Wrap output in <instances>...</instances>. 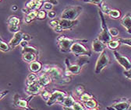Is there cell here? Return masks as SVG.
<instances>
[{"mask_svg": "<svg viewBox=\"0 0 131 110\" xmlns=\"http://www.w3.org/2000/svg\"><path fill=\"white\" fill-rule=\"evenodd\" d=\"M42 73L48 74L52 78V81L57 84L64 85L71 82V77L67 76L60 67L54 65H44Z\"/></svg>", "mask_w": 131, "mask_h": 110, "instance_id": "cell-1", "label": "cell"}, {"mask_svg": "<svg viewBox=\"0 0 131 110\" xmlns=\"http://www.w3.org/2000/svg\"><path fill=\"white\" fill-rule=\"evenodd\" d=\"M88 40H80L67 37L65 35H59L56 39V43L58 48L62 53H70L71 48L76 43H87Z\"/></svg>", "mask_w": 131, "mask_h": 110, "instance_id": "cell-2", "label": "cell"}, {"mask_svg": "<svg viewBox=\"0 0 131 110\" xmlns=\"http://www.w3.org/2000/svg\"><path fill=\"white\" fill-rule=\"evenodd\" d=\"M98 14H99V17L101 18V30L102 31L99 34V35H98L97 39L101 40L102 42H103L104 43L107 44L108 42H110L112 40V37L109 34V31H108L109 28H108L104 12L101 9H99L98 10Z\"/></svg>", "mask_w": 131, "mask_h": 110, "instance_id": "cell-3", "label": "cell"}, {"mask_svg": "<svg viewBox=\"0 0 131 110\" xmlns=\"http://www.w3.org/2000/svg\"><path fill=\"white\" fill-rule=\"evenodd\" d=\"M82 10H83V8L80 6L67 7L62 11L60 18L70 20H76L82 12Z\"/></svg>", "mask_w": 131, "mask_h": 110, "instance_id": "cell-4", "label": "cell"}, {"mask_svg": "<svg viewBox=\"0 0 131 110\" xmlns=\"http://www.w3.org/2000/svg\"><path fill=\"white\" fill-rule=\"evenodd\" d=\"M110 63V58L109 56L108 55V53L106 52V51H104L103 52H102L98 57L96 64L94 66V73L98 74H100Z\"/></svg>", "mask_w": 131, "mask_h": 110, "instance_id": "cell-5", "label": "cell"}, {"mask_svg": "<svg viewBox=\"0 0 131 110\" xmlns=\"http://www.w3.org/2000/svg\"><path fill=\"white\" fill-rule=\"evenodd\" d=\"M67 92H66L64 91H61V90H54L52 92V96L50 97V99H48V101L46 102V105L48 106H51L56 103H59L60 105H62V103L64 102V100L66 99V98L68 96Z\"/></svg>", "mask_w": 131, "mask_h": 110, "instance_id": "cell-6", "label": "cell"}, {"mask_svg": "<svg viewBox=\"0 0 131 110\" xmlns=\"http://www.w3.org/2000/svg\"><path fill=\"white\" fill-rule=\"evenodd\" d=\"M35 97V96H29L27 99H24L19 95L16 94L13 97V105L15 107L24 109V110H37V109L31 108L28 104L29 102Z\"/></svg>", "mask_w": 131, "mask_h": 110, "instance_id": "cell-7", "label": "cell"}, {"mask_svg": "<svg viewBox=\"0 0 131 110\" xmlns=\"http://www.w3.org/2000/svg\"><path fill=\"white\" fill-rule=\"evenodd\" d=\"M70 53H72L77 57H82V56H86L88 57H91V51L82 43H74L71 48Z\"/></svg>", "mask_w": 131, "mask_h": 110, "instance_id": "cell-8", "label": "cell"}, {"mask_svg": "<svg viewBox=\"0 0 131 110\" xmlns=\"http://www.w3.org/2000/svg\"><path fill=\"white\" fill-rule=\"evenodd\" d=\"M65 65H66V69L65 73L67 76L70 75H77L81 72L82 68L84 66L80 65L77 61L74 64H71L69 58L65 59Z\"/></svg>", "mask_w": 131, "mask_h": 110, "instance_id": "cell-9", "label": "cell"}, {"mask_svg": "<svg viewBox=\"0 0 131 110\" xmlns=\"http://www.w3.org/2000/svg\"><path fill=\"white\" fill-rule=\"evenodd\" d=\"M79 23V21L77 20H67V19H61L59 25L54 28V31L56 33H61L64 30H68L73 29L74 26H76Z\"/></svg>", "mask_w": 131, "mask_h": 110, "instance_id": "cell-10", "label": "cell"}, {"mask_svg": "<svg viewBox=\"0 0 131 110\" xmlns=\"http://www.w3.org/2000/svg\"><path fill=\"white\" fill-rule=\"evenodd\" d=\"M113 55L116 60L118 64L124 68V71H128L131 69V60L126 56L121 54L117 51H113Z\"/></svg>", "mask_w": 131, "mask_h": 110, "instance_id": "cell-11", "label": "cell"}, {"mask_svg": "<svg viewBox=\"0 0 131 110\" xmlns=\"http://www.w3.org/2000/svg\"><path fill=\"white\" fill-rule=\"evenodd\" d=\"M44 88V87H42L38 82H36L35 84H33L30 86L26 87L25 91L28 94L29 96H39L40 93L41 91V90Z\"/></svg>", "mask_w": 131, "mask_h": 110, "instance_id": "cell-12", "label": "cell"}, {"mask_svg": "<svg viewBox=\"0 0 131 110\" xmlns=\"http://www.w3.org/2000/svg\"><path fill=\"white\" fill-rule=\"evenodd\" d=\"M24 40V33L22 31H19V32L14 34L13 38L9 40V44L12 49H14L17 46L20 45V43Z\"/></svg>", "mask_w": 131, "mask_h": 110, "instance_id": "cell-13", "label": "cell"}, {"mask_svg": "<svg viewBox=\"0 0 131 110\" xmlns=\"http://www.w3.org/2000/svg\"><path fill=\"white\" fill-rule=\"evenodd\" d=\"M91 46H92V50L94 53L101 54L102 52L105 51V49L107 48V44L104 43L103 42H102L101 40H99L97 38L92 41Z\"/></svg>", "mask_w": 131, "mask_h": 110, "instance_id": "cell-14", "label": "cell"}, {"mask_svg": "<svg viewBox=\"0 0 131 110\" xmlns=\"http://www.w3.org/2000/svg\"><path fill=\"white\" fill-rule=\"evenodd\" d=\"M120 24L126 29V32L131 34V14L126 13L120 20Z\"/></svg>", "mask_w": 131, "mask_h": 110, "instance_id": "cell-15", "label": "cell"}, {"mask_svg": "<svg viewBox=\"0 0 131 110\" xmlns=\"http://www.w3.org/2000/svg\"><path fill=\"white\" fill-rule=\"evenodd\" d=\"M43 66H44V65L40 60H36L35 61L31 62L30 64H29V70H30V71L31 73L38 74V73H39L40 71H42Z\"/></svg>", "mask_w": 131, "mask_h": 110, "instance_id": "cell-16", "label": "cell"}, {"mask_svg": "<svg viewBox=\"0 0 131 110\" xmlns=\"http://www.w3.org/2000/svg\"><path fill=\"white\" fill-rule=\"evenodd\" d=\"M129 105H130V102L127 99H122L119 102L112 105V106L114 108H116V110H129Z\"/></svg>", "mask_w": 131, "mask_h": 110, "instance_id": "cell-17", "label": "cell"}, {"mask_svg": "<svg viewBox=\"0 0 131 110\" xmlns=\"http://www.w3.org/2000/svg\"><path fill=\"white\" fill-rule=\"evenodd\" d=\"M52 78L50 77V75H48V74L42 73L41 75L38 76V82L44 88L48 86V85H50L52 82Z\"/></svg>", "mask_w": 131, "mask_h": 110, "instance_id": "cell-18", "label": "cell"}, {"mask_svg": "<svg viewBox=\"0 0 131 110\" xmlns=\"http://www.w3.org/2000/svg\"><path fill=\"white\" fill-rule=\"evenodd\" d=\"M43 6V3L39 2L38 0H30L27 2L26 4V8L30 9V10H35L38 11Z\"/></svg>", "mask_w": 131, "mask_h": 110, "instance_id": "cell-19", "label": "cell"}, {"mask_svg": "<svg viewBox=\"0 0 131 110\" xmlns=\"http://www.w3.org/2000/svg\"><path fill=\"white\" fill-rule=\"evenodd\" d=\"M38 56L36 55L34 53H31V52H25V53H22V59L24 61L29 63L30 64L31 62L35 61L36 60H38Z\"/></svg>", "mask_w": 131, "mask_h": 110, "instance_id": "cell-20", "label": "cell"}, {"mask_svg": "<svg viewBox=\"0 0 131 110\" xmlns=\"http://www.w3.org/2000/svg\"><path fill=\"white\" fill-rule=\"evenodd\" d=\"M38 11H35V10H30L28 13L24 14V22L27 24H29L30 23L33 22L35 19H37L38 17Z\"/></svg>", "mask_w": 131, "mask_h": 110, "instance_id": "cell-21", "label": "cell"}, {"mask_svg": "<svg viewBox=\"0 0 131 110\" xmlns=\"http://www.w3.org/2000/svg\"><path fill=\"white\" fill-rule=\"evenodd\" d=\"M38 76L36 74H35V73H31L30 72L27 75V77L26 78L25 85H26V87L30 86V85H31L33 84L38 82Z\"/></svg>", "mask_w": 131, "mask_h": 110, "instance_id": "cell-22", "label": "cell"}, {"mask_svg": "<svg viewBox=\"0 0 131 110\" xmlns=\"http://www.w3.org/2000/svg\"><path fill=\"white\" fill-rule=\"evenodd\" d=\"M76 100L73 98V96L71 95V94H68L67 97L66 98V99L64 100V102L62 103V107H73V105H74Z\"/></svg>", "mask_w": 131, "mask_h": 110, "instance_id": "cell-23", "label": "cell"}, {"mask_svg": "<svg viewBox=\"0 0 131 110\" xmlns=\"http://www.w3.org/2000/svg\"><path fill=\"white\" fill-rule=\"evenodd\" d=\"M6 23L8 26H18L20 25V20L18 17H16V15H11V17H9L7 19Z\"/></svg>", "mask_w": 131, "mask_h": 110, "instance_id": "cell-24", "label": "cell"}, {"mask_svg": "<svg viewBox=\"0 0 131 110\" xmlns=\"http://www.w3.org/2000/svg\"><path fill=\"white\" fill-rule=\"evenodd\" d=\"M120 42L118 40H112L110 42L107 43V48L112 50V51H116L120 45Z\"/></svg>", "mask_w": 131, "mask_h": 110, "instance_id": "cell-25", "label": "cell"}, {"mask_svg": "<svg viewBox=\"0 0 131 110\" xmlns=\"http://www.w3.org/2000/svg\"><path fill=\"white\" fill-rule=\"evenodd\" d=\"M25 52H31V53H34L36 55H38L39 57V51L38 49L36 48V46H30V45H28L27 46H26V48H23L22 49V53H25Z\"/></svg>", "mask_w": 131, "mask_h": 110, "instance_id": "cell-26", "label": "cell"}, {"mask_svg": "<svg viewBox=\"0 0 131 110\" xmlns=\"http://www.w3.org/2000/svg\"><path fill=\"white\" fill-rule=\"evenodd\" d=\"M84 105L88 109H92V108H95L98 107V103L94 98H93L91 100H89L88 102L84 103Z\"/></svg>", "mask_w": 131, "mask_h": 110, "instance_id": "cell-27", "label": "cell"}, {"mask_svg": "<svg viewBox=\"0 0 131 110\" xmlns=\"http://www.w3.org/2000/svg\"><path fill=\"white\" fill-rule=\"evenodd\" d=\"M108 15L110 18H112V19L116 20V19H119V18L121 17V12L119 9H111V10L109 11Z\"/></svg>", "mask_w": 131, "mask_h": 110, "instance_id": "cell-28", "label": "cell"}, {"mask_svg": "<svg viewBox=\"0 0 131 110\" xmlns=\"http://www.w3.org/2000/svg\"><path fill=\"white\" fill-rule=\"evenodd\" d=\"M93 98H94V96L92 95V94H91L90 92H86L85 91L83 95H81L79 97V99H80V102L85 103V102H88L89 100H91Z\"/></svg>", "mask_w": 131, "mask_h": 110, "instance_id": "cell-29", "label": "cell"}, {"mask_svg": "<svg viewBox=\"0 0 131 110\" xmlns=\"http://www.w3.org/2000/svg\"><path fill=\"white\" fill-rule=\"evenodd\" d=\"M41 98H42V99L44 100V101H45L46 102L48 101V99H50V97H51V96H52V92H50L49 91H48L45 88H44L42 90H41V93H40V95H39Z\"/></svg>", "mask_w": 131, "mask_h": 110, "instance_id": "cell-30", "label": "cell"}, {"mask_svg": "<svg viewBox=\"0 0 131 110\" xmlns=\"http://www.w3.org/2000/svg\"><path fill=\"white\" fill-rule=\"evenodd\" d=\"M0 50L3 52H9L12 50L9 43H6L3 39L0 40Z\"/></svg>", "mask_w": 131, "mask_h": 110, "instance_id": "cell-31", "label": "cell"}, {"mask_svg": "<svg viewBox=\"0 0 131 110\" xmlns=\"http://www.w3.org/2000/svg\"><path fill=\"white\" fill-rule=\"evenodd\" d=\"M84 92H85V88L84 85H77L75 88L74 93H75V95L78 97H80L81 95H83Z\"/></svg>", "mask_w": 131, "mask_h": 110, "instance_id": "cell-32", "label": "cell"}, {"mask_svg": "<svg viewBox=\"0 0 131 110\" xmlns=\"http://www.w3.org/2000/svg\"><path fill=\"white\" fill-rule=\"evenodd\" d=\"M81 1L87 3H92V4L97 5L100 9L104 4V0H81Z\"/></svg>", "mask_w": 131, "mask_h": 110, "instance_id": "cell-33", "label": "cell"}, {"mask_svg": "<svg viewBox=\"0 0 131 110\" xmlns=\"http://www.w3.org/2000/svg\"><path fill=\"white\" fill-rule=\"evenodd\" d=\"M73 108L74 110H88L84 105L83 102H75L74 105H73Z\"/></svg>", "mask_w": 131, "mask_h": 110, "instance_id": "cell-34", "label": "cell"}, {"mask_svg": "<svg viewBox=\"0 0 131 110\" xmlns=\"http://www.w3.org/2000/svg\"><path fill=\"white\" fill-rule=\"evenodd\" d=\"M116 40H118L121 44H124V45H126L128 46H130L131 48V38H117Z\"/></svg>", "mask_w": 131, "mask_h": 110, "instance_id": "cell-35", "label": "cell"}, {"mask_svg": "<svg viewBox=\"0 0 131 110\" xmlns=\"http://www.w3.org/2000/svg\"><path fill=\"white\" fill-rule=\"evenodd\" d=\"M108 31H109L110 35L112 37H118V36L119 34V29L117 28H114V27L109 28L108 29Z\"/></svg>", "mask_w": 131, "mask_h": 110, "instance_id": "cell-36", "label": "cell"}, {"mask_svg": "<svg viewBox=\"0 0 131 110\" xmlns=\"http://www.w3.org/2000/svg\"><path fill=\"white\" fill-rule=\"evenodd\" d=\"M8 29L10 33H13V34H16L20 31V25L18 26H8Z\"/></svg>", "mask_w": 131, "mask_h": 110, "instance_id": "cell-37", "label": "cell"}, {"mask_svg": "<svg viewBox=\"0 0 131 110\" xmlns=\"http://www.w3.org/2000/svg\"><path fill=\"white\" fill-rule=\"evenodd\" d=\"M46 17H47V12H45V10H41V9L38 10L37 19H38V20H45Z\"/></svg>", "mask_w": 131, "mask_h": 110, "instance_id": "cell-38", "label": "cell"}, {"mask_svg": "<svg viewBox=\"0 0 131 110\" xmlns=\"http://www.w3.org/2000/svg\"><path fill=\"white\" fill-rule=\"evenodd\" d=\"M53 6H54V5H53L52 3L47 2V3H43V6H42V7L44 8V10L50 11V10H52V9H53Z\"/></svg>", "mask_w": 131, "mask_h": 110, "instance_id": "cell-39", "label": "cell"}, {"mask_svg": "<svg viewBox=\"0 0 131 110\" xmlns=\"http://www.w3.org/2000/svg\"><path fill=\"white\" fill-rule=\"evenodd\" d=\"M59 21H60V19H53V20H51L50 21H49V25H50V26H52L53 29L56 28L59 23Z\"/></svg>", "mask_w": 131, "mask_h": 110, "instance_id": "cell-40", "label": "cell"}, {"mask_svg": "<svg viewBox=\"0 0 131 110\" xmlns=\"http://www.w3.org/2000/svg\"><path fill=\"white\" fill-rule=\"evenodd\" d=\"M105 14H106V15H108V12H109V11L111 10V8L105 3H104V4L102 5V6L101 7V9H100Z\"/></svg>", "mask_w": 131, "mask_h": 110, "instance_id": "cell-41", "label": "cell"}, {"mask_svg": "<svg viewBox=\"0 0 131 110\" xmlns=\"http://www.w3.org/2000/svg\"><path fill=\"white\" fill-rule=\"evenodd\" d=\"M47 17L50 19V20H53L56 18V12L54 10H50L47 12Z\"/></svg>", "mask_w": 131, "mask_h": 110, "instance_id": "cell-42", "label": "cell"}, {"mask_svg": "<svg viewBox=\"0 0 131 110\" xmlns=\"http://www.w3.org/2000/svg\"><path fill=\"white\" fill-rule=\"evenodd\" d=\"M38 1H39V2H41V3H45L48 2V3H52L54 6H55V5H57V4L59 3L57 0H38Z\"/></svg>", "mask_w": 131, "mask_h": 110, "instance_id": "cell-43", "label": "cell"}, {"mask_svg": "<svg viewBox=\"0 0 131 110\" xmlns=\"http://www.w3.org/2000/svg\"><path fill=\"white\" fill-rule=\"evenodd\" d=\"M123 74H124V76L128 78V79L131 80V69L128 70V71H123Z\"/></svg>", "mask_w": 131, "mask_h": 110, "instance_id": "cell-44", "label": "cell"}, {"mask_svg": "<svg viewBox=\"0 0 131 110\" xmlns=\"http://www.w3.org/2000/svg\"><path fill=\"white\" fill-rule=\"evenodd\" d=\"M33 39V37L30 35V34H24V40H26V41H30V40H32Z\"/></svg>", "mask_w": 131, "mask_h": 110, "instance_id": "cell-45", "label": "cell"}, {"mask_svg": "<svg viewBox=\"0 0 131 110\" xmlns=\"http://www.w3.org/2000/svg\"><path fill=\"white\" fill-rule=\"evenodd\" d=\"M8 93H9L8 90H6V91H3L2 92H0V99H3L5 96L8 95Z\"/></svg>", "mask_w": 131, "mask_h": 110, "instance_id": "cell-46", "label": "cell"}, {"mask_svg": "<svg viewBox=\"0 0 131 110\" xmlns=\"http://www.w3.org/2000/svg\"><path fill=\"white\" fill-rule=\"evenodd\" d=\"M29 45V42L28 41H26V40H23L21 43H20V46L22 48V49L23 48H26V46H27Z\"/></svg>", "mask_w": 131, "mask_h": 110, "instance_id": "cell-47", "label": "cell"}, {"mask_svg": "<svg viewBox=\"0 0 131 110\" xmlns=\"http://www.w3.org/2000/svg\"><path fill=\"white\" fill-rule=\"evenodd\" d=\"M11 9L13 10V11H16L18 9V6H16V5H13V6L11 7Z\"/></svg>", "mask_w": 131, "mask_h": 110, "instance_id": "cell-48", "label": "cell"}, {"mask_svg": "<svg viewBox=\"0 0 131 110\" xmlns=\"http://www.w3.org/2000/svg\"><path fill=\"white\" fill-rule=\"evenodd\" d=\"M63 110H74L73 107H62Z\"/></svg>", "mask_w": 131, "mask_h": 110, "instance_id": "cell-49", "label": "cell"}, {"mask_svg": "<svg viewBox=\"0 0 131 110\" xmlns=\"http://www.w3.org/2000/svg\"><path fill=\"white\" fill-rule=\"evenodd\" d=\"M106 108H107V110H116V108H114L112 106H108V107H106Z\"/></svg>", "mask_w": 131, "mask_h": 110, "instance_id": "cell-50", "label": "cell"}, {"mask_svg": "<svg viewBox=\"0 0 131 110\" xmlns=\"http://www.w3.org/2000/svg\"><path fill=\"white\" fill-rule=\"evenodd\" d=\"M88 110H98L97 108H92V109H88Z\"/></svg>", "mask_w": 131, "mask_h": 110, "instance_id": "cell-51", "label": "cell"}, {"mask_svg": "<svg viewBox=\"0 0 131 110\" xmlns=\"http://www.w3.org/2000/svg\"><path fill=\"white\" fill-rule=\"evenodd\" d=\"M129 110H131V102H130V105H129Z\"/></svg>", "mask_w": 131, "mask_h": 110, "instance_id": "cell-52", "label": "cell"}, {"mask_svg": "<svg viewBox=\"0 0 131 110\" xmlns=\"http://www.w3.org/2000/svg\"><path fill=\"white\" fill-rule=\"evenodd\" d=\"M1 1H3V0H1Z\"/></svg>", "mask_w": 131, "mask_h": 110, "instance_id": "cell-53", "label": "cell"}]
</instances>
